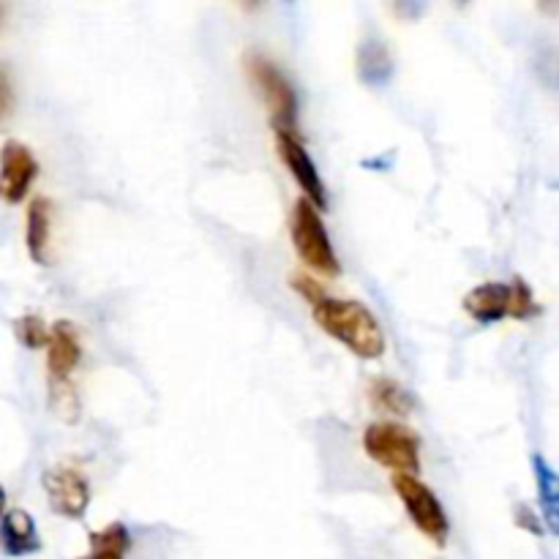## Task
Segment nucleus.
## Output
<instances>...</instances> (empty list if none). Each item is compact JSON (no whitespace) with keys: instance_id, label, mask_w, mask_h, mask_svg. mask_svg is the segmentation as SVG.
Masks as SVG:
<instances>
[{"instance_id":"obj_1","label":"nucleus","mask_w":559,"mask_h":559,"mask_svg":"<svg viewBox=\"0 0 559 559\" xmlns=\"http://www.w3.org/2000/svg\"><path fill=\"white\" fill-rule=\"evenodd\" d=\"M311 317L331 338L342 342L353 355L364 360H377L385 355L388 342L380 320L360 300H344L325 295L311 306Z\"/></svg>"},{"instance_id":"obj_2","label":"nucleus","mask_w":559,"mask_h":559,"mask_svg":"<svg viewBox=\"0 0 559 559\" xmlns=\"http://www.w3.org/2000/svg\"><path fill=\"white\" fill-rule=\"evenodd\" d=\"M462 306L480 325H495V322L506 320V317H513V320H533L540 311L533 289H530V284L522 276H516L508 284H478V287L464 295Z\"/></svg>"},{"instance_id":"obj_3","label":"nucleus","mask_w":559,"mask_h":559,"mask_svg":"<svg viewBox=\"0 0 559 559\" xmlns=\"http://www.w3.org/2000/svg\"><path fill=\"white\" fill-rule=\"evenodd\" d=\"M246 71L251 82L260 87L276 134H298V93L289 76L262 52L246 55Z\"/></svg>"},{"instance_id":"obj_4","label":"nucleus","mask_w":559,"mask_h":559,"mask_svg":"<svg viewBox=\"0 0 559 559\" xmlns=\"http://www.w3.org/2000/svg\"><path fill=\"white\" fill-rule=\"evenodd\" d=\"M364 451L371 462L396 475L420 473V437L396 420H374L366 426Z\"/></svg>"},{"instance_id":"obj_5","label":"nucleus","mask_w":559,"mask_h":559,"mask_svg":"<svg viewBox=\"0 0 559 559\" xmlns=\"http://www.w3.org/2000/svg\"><path fill=\"white\" fill-rule=\"evenodd\" d=\"M289 233H293L295 251H298V257L311 271L331 278L342 273V265H338L336 249H333L325 222L320 218V211L311 202H306L304 197L293 205Z\"/></svg>"},{"instance_id":"obj_6","label":"nucleus","mask_w":559,"mask_h":559,"mask_svg":"<svg viewBox=\"0 0 559 559\" xmlns=\"http://www.w3.org/2000/svg\"><path fill=\"white\" fill-rule=\"evenodd\" d=\"M393 491L402 500L407 516L413 519L415 530L420 535H426L431 544L445 546L448 533H451V522H448L445 508L437 500L435 491L424 480H418V475H393Z\"/></svg>"},{"instance_id":"obj_7","label":"nucleus","mask_w":559,"mask_h":559,"mask_svg":"<svg viewBox=\"0 0 559 559\" xmlns=\"http://www.w3.org/2000/svg\"><path fill=\"white\" fill-rule=\"evenodd\" d=\"M44 491H47L49 508L63 519H82L91 506V486L76 467H52L44 473Z\"/></svg>"},{"instance_id":"obj_8","label":"nucleus","mask_w":559,"mask_h":559,"mask_svg":"<svg viewBox=\"0 0 559 559\" xmlns=\"http://www.w3.org/2000/svg\"><path fill=\"white\" fill-rule=\"evenodd\" d=\"M276 142H278V156H282L284 167L289 169L295 183H298L300 191H304V200L311 202L317 211H325L328 207L325 183H322L320 169H317L311 153L306 151L300 134H276Z\"/></svg>"},{"instance_id":"obj_9","label":"nucleus","mask_w":559,"mask_h":559,"mask_svg":"<svg viewBox=\"0 0 559 559\" xmlns=\"http://www.w3.org/2000/svg\"><path fill=\"white\" fill-rule=\"evenodd\" d=\"M38 175V162L25 142L9 140L0 147V200L16 205L27 197Z\"/></svg>"},{"instance_id":"obj_10","label":"nucleus","mask_w":559,"mask_h":559,"mask_svg":"<svg viewBox=\"0 0 559 559\" xmlns=\"http://www.w3.org/2000/svg\"><path fill=\"white\" fill-rule=\"evenodd\" d=\"M82 360V342L80 333L71 322L60 320L49 328V342H47V371L49 382H74L76 366Z\"/></svg>"},{"instance_id":"obj_11","label":"nucleus","mask_w":559,"mask_h":559,"mask_svg":"<svg viewBox=\"0 0 559 559\" xmlns=\"http://www.w3.org/2000/svg\"><path fill=\"white\" fill-rule=\"evenodd\" d=\"M52 218L55 207L47 197H33L27 205L25 243L27 254L36 265H52Z\"/></svg>"},{"instance_id":"obj_12","label":"nucleus","mask_w":559,"mask_h":559,"mask_svg":"<svg viewBox=\"0 0 559 559\" xmlns=\"http://www.w3.org/2000/svg\"><path fill=\"white\" fill-rule=\"evenodd\" d=\"M0 549L9 557H27L41 549L36 522L22 508H11L0 516Z\"/></svg>"},{"instance_id":"obj_13","label":"nucleus","mask_w":559,"mask_h":559,"mask_svg":"<svg viewBox=\"0 0 559 559\" xmlns=\"http://www.w3.org/2000/svg\"><path fill=\"white\" fill-rule=\"evenodd\" d=\"M358 76L369 87H385L393 76V55L380 38H364L358 47Z\"/></svg>"},{"instance_id":"obj_14","label":"nucleus","mask_w":559,"mask_h":559,"mask_svg":"<svg viewBox=\"0 0 559 559\" xmlns=\"http://www.w3.org/2000/svg\"><path fill=\"white\" fill-rule=\"evenodd\" d=\"M369 399L377 413L399 415V418H404V415L415 409L413 391H407L402 382L391 380V377H374L369 385Z\"/></svg>"},{"instance_id":"obj_15","label":"nucleus","mask_w":559,"mask_h":559,"mask_svg":"<svg viewBox=\"0 0 559 559\" xmlns=\"http://www.w3.org/2000/svg\"><path fill=\"white\" fill-rule=\"evenodd\" d=\"M533 469H535V486H538V502L540 511H544L546 527L549 533H559V480L557 473L551 469V464L546 462L540 453L533 456Z\"/></svg>"},{"instance_id":"obj_16","label":"nucleus","mask_w":559,"mask_h":559,"mask_svg":"<svg viewBox=\"0 0 559 559\" xmlns=\"http://www.w3.org/2000/svg\"><path fill=\"white\" fill-rule=\"evenodd\" d=\"M129 530L123 524H109V527L98 530V533L91 535V551L82 559H126L129 555Z\"/></svg>"},{"instance_id":"obj_17","label":"nucleus","mask_w":559,"mask_h":559,"mask_svg":"<svg viewBox=\"0 0 559 559\" xmlns=\"http://www.w3.org/2000/svg\"><path fill=\"white\" fill-rule=\"evenodd\" d=\"M49 407L60 420L74 424L80 418V396L74 382H49Z\"/></svg>"},{"instance_id":"obj_18","label":"nucleus","mask_w":559,"mask_h":559,"mask_svg":"<svg viewBox=\"0 0 559 559\" xmlns=\"http://www.w3.org/2000/svg\"><path fill=\"white\" fill-rule=\"evenodd\" d=\"M14 333H16V338H20L22 347H27V349H41V347H47V342H49V328L38 314L20 317V320L14 322Z\"/></svg>"},{"instance_id":"obj_19","label":"nucleus","mask_w":559,"mask_h":559,"mask_svg":"<svg viewBox=\"0 0 559 559\" xmlns=\"http://www.w3.org/2000/svg\"><path fill=\"white\" fill-rule=\"evenodd\" d=\"M11 112H14V85L5 63H0V126L11 118Z\"/></svg>"},{"instance_id":"obj_20","label":"nucleus","mask_w":559,"mask_h":559,"mask_svg":"<svg viewBox=\"0 0 559 559\" xmlns=\"http://www.w3.org/2000/svg\"><path fill=\"white\" fill-rule=\"evenodd\" d=\"M293 289H295V293L304 295V298L309 300L311 306H314L317 300L325 298V289H322L320 284H317L314 278H309V276H293Z\"/></svg>"},{"instance_id":"obj_21","label":"nucleus","mask_w":559,"mask_h":559,"mask_svg":"<svg viewBox=\"0 0 559 559\" xmlns=\"http://www.w3.org/2000/svg\"><path fill=\"white\" fill-rule=\"evenodd\" d=\"M516 524H522L524 530H530V533H535V535L544 533V527H540V522H538V513H535L530 506L516 508Z\"/></svg>"},{"instance_id":"obj_22","label":"nucleus","mask_w":559,"mask_h":559,"mask_svg":"<svg viewBox=\"0 0 559 559\" xmlns=\"http://www.w3.org/2000/svg\"><path fill=\"white\" fill-rule=\"evenodd\" d=\"M3 511H5V491L3 486H0V516H3Z\"/></svg>"},{"instance_id":"obj_23","label":"nucleus","mask_w":559,"mask_h":559,"mask_svg":"<svg viewBox=\"0 0 559 559\" xmlns=\"http://www.w3.org/2000/svg\"><path fill=\"white\" fill-rule=\"evenodd\" d=\"M3 14H5V5L0 3V22H3Z\"/></svg>"}]
</instances>
